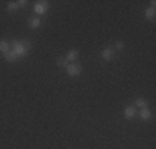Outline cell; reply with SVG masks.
Here are the masks:
<instances>
[{"mask_svg":"<svg viewBox=\"0 0 156 149\" xmlns=\"http://www.w3.org/2000/svg\"><path fill=\"white\" fill-rule=\"evenodd\" d=\"M30 47H32V43L27 42V40H13V42H10V50H12L18 58L25 57V55L28 53V50H30Z\"/></svg>","mask_w":156,"mask_h":149,"instance_id":"cell-1","label":"cell"},{"mask_svg":"<svg viewBox=\"0 0 156 149\" xmlns=\"http://www.w3.org/2000/svg\"><path fill=\"white\" fill-rule=\"evenodd\" d=\"M48 9H50V3H48L47 0H38V2H35V5H33V10H35V13L38 15V17L45 15L48 12Z\"/></svg>","mask_w":156,"mask_h":149,"instance_id":"cell-2","label":"cell"},{"mask_svg":"<svg viewBox=\"0 0 156 149\" xmlns=\"http://www.w3.org/2000/svg\"><path fill=\"white\" fill-rule=\"evenodd\" d=\"M65 71L68 76H72V78H75V76H80L81 74V65H78V63H68V66L65 68Z\"/></svg>","mask_w":156,"mask_h":149,"instance_id":"cell-3","label":"cell"},{"mask_svg":"<svg viewBox=\"0 0 156 149\" xmlns=\"http://www.w3.org/2000/svg\"><path fill=\"white\" fill-rule=\"evenodd\" d=\"M101 58L105 60V61H111V60L115 58V50H113V48H110V47L103 48V51H101Z\"/></svg>","mask_w":156,"mask_h":149,"instance_id":"cell-4","label":"cell"},{"mask_svg":"<svg viewBox=\"0 0 156 149\" xmlns=\"http://www.w3.org/2000/svg\"><path fill=\"white\" fill-rule=\"evenodd\" d=\"M78 57H80V51L73 48V50H70L68 53H66V57H65V58H66V61H68V63H70V61H72V63H75Z\"/></svg>","mask_w":156,"mask_h":149,"instance_id":"cell-5","label":"cell"},{"mask_svg":"<svg viewBox=\"0 0 156 149\" xmlns=\"http://www.w3.org/2000/svg\"><path fill=\"white\" fill-rule=\"evenodd\" d=\"M123 114H125L126 119H133L136 116V108L135 106H126L125 111H123Z\"/></svg>","mask_w":156,"mask_h":149,"instance_id":"cell-6","label":"cell"},{"mask_svg":"<svg viewBox=\"0 0 156 149\" xmlns=\"http://www.w3.org/2000/svg\"><path fill=\"white\" fill-rule=\"evenodd\" d=\"M154 17H156V9L154 7L144 9V18H146V20H154Z\"/></svg>","mask_w":156,"mask_h":149,"instance_id":"cell-7","label":"cell"},{"mask_svg":"<svg viewBox=\"0 0 156 149\" xmlns=\"http://www.w3.org/2000/svg\"><path fill=\"white\" fill-rule=\"evenodd\" d=\"M140 118L143 119V121L151 119V109H148V106L146 108H141V109H140Z\"/></svg>","mask_w":156,"mask_h":149,"instance_id":"cell-8","label":"cell"},{"mask_svg":"<svg viewBox=\"0 0 156 149\" xmlns=\"http://www.w3.org/2000/svg\"><path fill=\"white\" fill-rule=\"evenodd\" d=\"M10 51V43L7 40H0V53H9Z\"/></svg>","mask_w":156,"mask_h":149,"instance_id":"cell-9","label":"cell"},{"mask_svg":"<svg viewBox=\"0 0 156 149\" xmlns=\"http://www.w3.org/2000/svg\"><path fill=\"white\" fill-rule=\"evenodd\" d=\"M3 58H5V61H9V63H13V61H17V60H18V57H17L15 53H13L12 50H10L9 53L3 55Z\"/></svg>","mask_w":156,"mask_h":149,"instance_id":"cell-10","label":"cell"},{"mask_svg":"<svg viewBox=\"0 0 156 149\" xmlns=\"http://www.w3.org/2000/svg\"><path fill=\"white\" fill-rule=\"evenodd\" d=\"M28 23H30L32 28H40V25H42V20H40V17H33L32 20L28 22Z\"/></svg>","mask_w":156,"mask_h":149,"instance_id":"cell-11","label":"cell"},{"mask_svg":"<svg viewBox=\"0 0 156 149\" xmlns=\"http://www.w3.org/2000/svg\"><path fill=\"white\" fill-rule=\"evenodd\" d=\"M18 9H20V7H18V2H9L7 3V10H9V12H15Z\"/></svg>","mask_w":156,"mask_h":149,"instance_id":"cell-12","label":"cell"},{"mask_svg":"<svg viewBox=\"0 0 156 149\" xmlns=\"http://www.w3.org/2000/svg\"><path fill=\"white\" fill-rule=\"evenodd\" d=\"M146 106H148V103H146V99H143V98H138L135 101V108H140L141 109V108H146Z\"/></svg>","mask_w":156,"mask_h":149,"instance_id":"cell-13","label":"cell"},{"mask_svg":"<svg viewBox=\"0 0 156 149\" xmlns=\"http://www.w3.org/2000/svg\"><path fill=\"white\" fill-rule=\"evenodd\" d=\"M57 65H58V66H62V68H66V66H68V61H66V58H65V57H62V58H58V60H57Z\"/></svg>","mask_w":156,"mask_h":149,"instance_id":"cell-14","label":"cell"},{"mask_svg":"<svg viewBox=\"0 0 156 149\" xmlns=\"http://www.w3.org/2000/svg\"><path fill=\"white\" fill-rule=\"evenodd\" d=\"M115 48H116V50H123V48H125V43L121 42V40H118V42L115 43Z\"/></svg>","mask_w":156,"mask_h":149,"instance_id":"cell-15","label":"cell"},{"mask_svg":"<svg viewBox=\"0 0 156 149\" xmlns=\"http://www.w3.org/2000/svg\"><path fill=\"white\" fill-rule=\"evenodd\" d=\"M25 5H27L25 0H18V7H20V9H22V7H25Z\"/></svg>","mask_w":156,"mask_h":149,"instance_id":"cell-16","label":"cell"}]
</instances>
